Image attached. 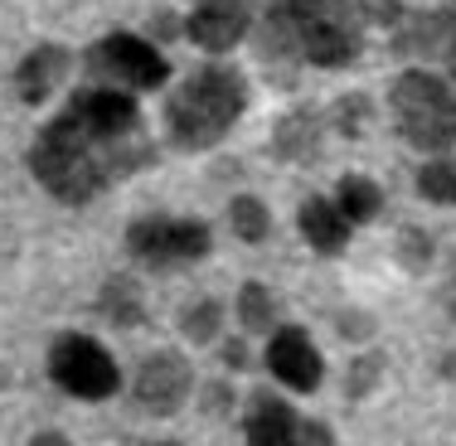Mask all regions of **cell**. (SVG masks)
Masks as SVG:
<instances>
[{
  "label": "cell",
  "instance_id": "obj_22",
  "mask_svg": "<svg viewBox=\"0 0 456 446\" xmlns=\"http://www.w3.org/2000/svg\"><path fill=\"white\" fill-rule=\"evenodd\" d=\"M369 117H374V102L364 93H345L330 102V126L340 132L345 141H360L369 132Z\"/></svg>",
  "mask_w": 456,
  "mask_h": 446
},
{
  "label": "cell",
  "instance_id": "obj_2",
  "mask_svg": "<svg viewBox=\"0 0 456 446\" xmlns=\"http://www.w3.org/2000/svg\"><path fill=\"white\" fill-rule=\"evenodd\" d=\"M398 0H273L257 25V59L277 73L281 88L297 83V69H350L364 49L369 25H398Z\"/></svg>",
  "mask_w": 456,
  "mask_h": 446
},
{
  "label": "cell",
  "instance_id": "obj_12",
  "mask_svg": "<svg viewBox=\"0 0 456 446\" xmlns=\"http://www.w3.org/2000/svg\"><path fill=\"white\" fill-rule=\"evenodd\" d=\"M69 69H73V53L63 49V45H39V49H29L25 59H20V69H15V97H20L25 107L49 102L53 88L69 78Z\"/></svg>",
  "mask_w": 456,
  "mask_h": 446
},
{
  "label": "cell",
  "instance_id": "obj_30",
  "mask_svg": "<svg viewBox=\"0 0 456 446\" xmlns=\"http://www.w3.org/2000/svg\"><path fill=\"white\" fill-rule=\"evenodd\" d=\"M69 437H63V432H35V437H29V446H63Z\"/></svg>",
  "mask_w": 456,
  "mask_h": 446
},
{
  "label": "cell",
  "instance_id": "obj_10",
  "mask_svg": "<svg viewBox=\"0 0 456 446\" xmlns=\"http://www.w3.org/2000/svg\"><path fill=\"white\" fill-rule=\"evenodd\" d=\"M267 369H273L277 384L297 388V393H316L321 378H325V359H321L316 340H311L301 325H281V330H273V340H267Z\"/></svg>",
  "mask_w": 456,
  "mask_h": 446
},
{
  "label": "cell",
  "instance_id": "obj_20",
  "mask_svg": "<svg viewBox=\"0 0 456 446\" xmlns=\"http://www.w3.org/2000/svg\"><path fill=\"white\" fill-rule=\"evenodd\" d=\"M219 330H224V306L214 296L190 301V306L180 311V335L190 345H214V340H219Z\"/></svg>",
  "mask_w": 456,
  "mask_h": 446
},
{
  "label": "cell",
  "instance_id": "obj_14",
  "mask_svg": "<svg viewBox=\"0 0 456 446\" xmlns=\"http://www.w3.org/2000/svg\"><path fill=\"white\" fill-rule=\"evenodd\" d=\"M297 422H301L297 408L263 388V393H253V402L243 412V437L253 446H291L297 442Z\"/></svg>",
  "mask_w": 456,
  "mask_h": 446
},
{
  "label": "cell",
  "instance_id": "obj_24",
  "mask_svg": "<svg viewBox=\"0 0 456 446\" xmlns=\"http://www.w3.org/2000/svg\"><path fill=\"white\" fill-rule=\"evenodd\" d=\"M384 369H388V359L379 354V350H364V354H354L350 359V374H345V398H369L379 388V378H384Z\"/></svg>",
  "mask_w": 456,
  "mask_h": 446
},
{
  "label": "cell",
  "instance_id": "obj_18",
  "mask_svg": "<svg viewBox=\"0 0 456 446\" xmlns=\"http://www.w3.org/2000/svg\"><path fill=\"white\" fill-rule=\"evenodd\" d=\"M228 228L238 233V243L257 247L273 233V209H267L257 194H233V199H228Z\"/></svg>",
  "mask_w": 456,
  "mask_h": 446
},
{
  "label": "cell",
  "instance_id": "obj_21",
  "mask_svg": "<svg viewBox=\"0 0 456 446\" xmlns=\"http://www.w3.org/2000/svg\"><path fill=\"white\" fill-rule=\"evenodd\" d=\"M418 194L428 204H447L456 209V156H437L418 170Z\"/></svg>",
  "mask_w": 456,
  "mask_h": 446
},
{
  "label": "cell",
  "instance_id": "obj_31",
  "mask_svg": "<svg viewBox=\"0 0 456 446\" xmlns=\"http://www.w3.org/2000/svg\"><path fill=\"white\" fill-rule=\"evenodd\" d=\"M447 73H452V88H456V39L447 45Z\"/></svg>",
  "mask_w": 456,
  "mask_h": 446
},
{
  "label": "cell",
  "instance_id": "obj_11",
  "mask_svg": "<svg viewBox=\"0 0 456 446\" xmlns=\"http://www.w3.org/2000/svg\"><path fill=\"white\" fill-rule=\"evenodd\" d=\"M325 146V117L316 107H291L273 126V156L287 166H316Z\"/></svg>",
  "mask_w": 456,
  "mask_h": 446
},
{
  "label": "cell",
  "instance_id": "obj_5",
  "mask_svg": "<svg viewBox=\"0 0 456 446\" xmlns=\"http://www.w3.org/2000/svg\"><path fill=\"white\" fill-rule=\"evenodd\" d=\"M88 73L102 83H112V88H126V93H156L166 88L170 78V59L160 53L151 39L141 35H126V29H117V35H102L97 45L88 49Z\"/></svg>",
  "mask_w": 456,
  "mask_h": 446
},
{
  "label": "cell",
  "instance_id": "obj_9",
  "mask_svg": "<svg viewBox=\"0 0 456 446\" xmlns=\"http://www.w3.org/2000/svg\"><path fill=\"white\" fill-rule=\"evenodd\" d=\"M253 29V0H194L184 15V39L204 53L238 49Z\"/></svg>",
  "mask_w": 456,
  "mask_h": 446
},
{
  "label": "cell",
  "instance_id": "obj_3",
  "mask_svg": "<svg viewBox=\"0 0 456 446\" xmlns=\"http://www.w3.org/2000/svg\"><path fill=\"white\" fill-rule=\"evenodd\" d=\"M248 78L228 63H204L180 83L166 102V132L180 150H214L243 122L248 112Z\"/></svg>",
  "mask_w": 456,
  "mask_h": 446
},
{
  "label": "cell",
  "instance_id": "obj_19",
  "mask_svg": "<svg viewBox=\"0 0 456 446\" xmlns=\"http://www.w3.org/2000/svg\"><path fill=\"white\" fill-rule=\"evenodd\" d=\"M238 320H243L248 335H273L277 330V296L263 281H248V287L238 291Z\"/></svg>",
  "mask_w": 456,
  "mask_h": 446
},
{
  "label": "cell",
  "instance_id": "obj_25",
  "mask_svg": "<svg viewBox=\"0 0 456 446\" xmlns=\"http://www.w3.org/2000/svg\"><path fill=\"white\" fill-rule=\"evenodd\" d=\"M335 330L345 335V340H354V345H364V340H374V315H364L360 306H345L340 315H335Z\"/></svg>",
  "mask_w": 456,
  "mask_h": 446
},
{
  "label": "cell",
  "instance_id": "obj_16",
  "mask_svg": "<svg viewBox=\"0 0 456 446\" xmlns=\"http://www.w3.org/2000/svg\"><path fill=\"white\" fill-rule=\"evenodd\" d=\"M97 315H102L107 325H117V330H136V325L146 320V301H141L136 277H126V272L107 277L102 291H97Z\"/></svg>",
  "mask_w": 456,
  "mask_h": 446
},
{
  "label": "cell",
  "instance_id": "obj_13",
  "mask_svg": "<svg viewBox=\"0 0 456 446\" xmlns=\"http://www.w3.org/2000/svg\"><path fill=\"white\" fill-rule=\"evenodd\" d=\"M297 228H301V238H306L311 253L340 257L345 247H350V228L354 223L340 214V204H335V199L311 194V199H301V209H297Z\"/></svg>",
  "mask_w": 456,
  "mask_h": 446
},
{
  "label": "cell",
  "instance_id": "obj_15",
  "mask_svg": "<svg viewBox=\"0 0 456 446\" xmlns=\"http://www.w3.org/2000/svg\"><path fill=\"white\" fill-rule=\"evenodd\" d=\"M452 39H456V15L452 10H432V15H418V20H398L394 53L432 59V53H447Z\"/></svg>",
  "mask_w": 456,
  "mask_h": 446
},
{
  "label": "cell",
  "instance_id": "obj_4",
  "mask_svg": "<svg viewBox=\"0 0 456 446\" xmlns=\"http://www.w3.org/2000/svg\"><path fill=\"white\" fill-rule=\"evenodd\" d=\"M398 136L422 156H447L456 150V88L452 78H437L432 69H403L388 88Z\"/></svg>",
  "mask_w": 456,
  "mask_h": 446
},
{
  "label": "cell",
  "instance_id": "obj_6",
  "mask_svg": "<svg viewBox=\"0 0 456 446\" xmlns=\"http://www.w3.org/2000/svg\"><path fill=\"white\" fill-rule=\"evenodd\" d=\"M49 378L63 388V393H73L83 402H102V398H112L117 388H122L117 359L107 354V345L93 340V335H63V340H53Z\"/></svg>",
  "mask_w": 456,
  "mask_h": 446
},
{
  "label": "cell",
  "instance_id": "obj_26",
  "mask_svg": "<svg viewBox=\"0 0 456 446\" xmlns=\"http://www.w3.org/2000/svg\"><path fill=\"white\" fill-rule=\"evenodd\" d=\"M297 442H306V446H330L335 432L325 427V422H306V418H301V422H297Z\"/></svg>",
  "mask_w": 456,
  "mask_h": 446
},
{
  "label": "cell",
  "instance_id": "obj_8",
  "mask_svg": "<svg viewBox=\"0 0 456 446\" xmlns=\"http://www.w3.org/2000/svg\"><path fill=\"white\" fill-rule=\"evenodd\" d=\"M132 393L136 402L151 412V418H175V412L190 402L194 393V369L180 350H156L136 364L132 378Z\"/></svg>",
  "mask_w": 456,
  "mask_h": 446
},
{
  "label": "cell",
  "instance_id": "obj_7",
  "mask_svg": "<svg viewBox=\"0 0 456 446\" xmlns=\"http://www.w3.org/2000/svg\"><path fill=\"white\" fill-rule=\"evenodd\" d=\"M126 247H132L141 267L170 272V267H190L200 257H209L214 233L204 219H136L126 228Z\"/></svg>",
  "mask_w": 456,
  "mask_h": 446
},
{
  "label": "cell",
  "instance_id": "obj_1",
  "mask_svg": "<svg viewBox=\"0 0 456 446\" xmlns=\"http://www.w3.org/2000/svg\"><path fill=\"white\" fill-rule=\"evenodd\" d=\"M156 166V141L141 126L126 88L93 83L73 93L29 146V175L59 204H93L107 184Z\"/></svg>",
  "mask_w": 456,
  "mask_h": 446
},
{
  "label": "cell",
  "instance_id": "obj_28",
  "mask_svg": "<svg viewBox=\"0 0 456 446\" xmlns=\"http://www.w3.org/2000/svg\"><path fill=\"white\" fill-rule=\"evenodd\" d=\"M228 393H233V388H224V384H209V388H204V402H209L214 412H224V408H228Z\"/></svg>",
  "mask_w": 456,
  "mask_h": 446
},
{
  "label": "cell",
  "instance_id": "obj_17",
  "mask_svg": "<svg viewBox=\"0 0 456 446\" xmlns=\"http://www.w3.org/2000/svg\"><path fill=\"white\" fill-rule=\"evenodd\" d=\"M335 204H340V214L350 223H374L384 214V190H379V180L350 170V175H340V184H335Z\"/></svg>",
  "mask_w": 456,
  "mask_h": 446
},
{
  "label": "cell",
  "instance_id": "obj_27",
  "mask_svg": "<svg viewBox=\"0 0 456 446\" xmlns=\"http://www.w3.org/2000/svg\"><path fill=\"white\" fill-rule=\"evenodd\" d=\"M219 359H224L228 369H248V364H253V354H248V340H224Z\"/></svg>",
  "mask_w": 456,
  "mask_h": 446
},
{
  "label": "cell",
  "instance_id": "obj_29",
  "mask_svg": "<svg viewBox=\"0 0 456 446\" xmlns=\"http://www.w3.org/2000/svg\"><path fill=\"white\" fill-rule=\"evenodd\" d=\"M151 35H175V15H170V10L151 15Z\"/></svg>",
  "mask_w": 456,
  "mask_h": 446
},
{
  "label": "cell",
  "instance_id": "obj_23",
  "mask_svg": "<svg viewBox=\"0 0 456 446\" xmlns=\"http://www.w3.org/2000/svg\"><path fill=\"white\" fill-rule=\"evenodd\" d=\"M394 257H398V267H403V272L422 277V272L432 267V257H437V243H432L428 228H403V233L394 238Z\"/></svg>",
  "mask_w": 456,
  "mask_h": 446
}]
</instances>
